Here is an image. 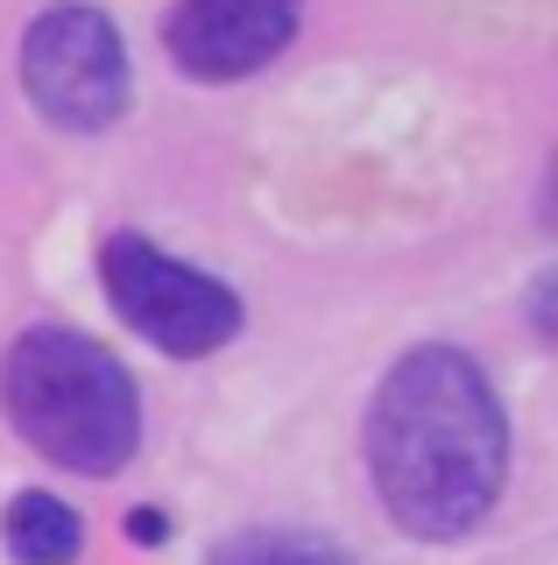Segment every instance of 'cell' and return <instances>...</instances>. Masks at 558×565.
Returning a JSON list of instances; mask_svg holds the SVG:
<instances>
[{"label":"cell","instance_id":"6","mask_svg":"<svg viewBox=\"0 0 558 565\" xmlns=\"http://www.w3.org/2000/svg\"><path fill=\"white\" fill-rule=\"evenodd\" d=\"M0 537H8V558L14 565H72L85 552V523L72 502H57V494L29 488L8 502V516H0Z\"/></svg>","mask_w":558,"mask_h":565},{"label":"cell","instance_id":"4","mask_svg":"<svg viewBox=\"0 0 558 565\" xmlns=\"http://www.w3.org/2000/svg\"><path fill=\"white\" fill-rule=\"evenodd\" d=\"M22 85L50 128L99 135L128 114V93H135L128 43H120V29L99 8L64 0V8L36 14L22 35Z\"/></svg>","mask_w":558,"mask_h":565},{"label":"cell","instance_id":"8","mask_svg":"<svg viewBox=\"0 0 558 565\" xmlns=\"http://www.w3.org/2000/svg\"><path fill=\"white\" fill-rule=\"evenodd\" d=\"M128 530H135V537H163V530H170V523H163V516H155V509H142V516H135Z\"/></svg>","mask_w":558,"mask_h":565},{"label":"cell","instance_id":"7","mask_svg":"<svg viewBox=\"0 0 558 565\" xmlns=\"http://www.w3.org/2000/svg\"><path fill=\"white\" fill-rule=\"evenodd\" d=\"M205 565H354V558L333 537H311V530H240Z\"/></svg>","mask_w":558,"mask_h":565},{"label":"cell","instance_id":"2","mask_svg":"<svg viewBox=\"0 0 558 565\" xmlns=\"http://www.w3.org/2000/svg\"><path fill=\"white\" fill-rule=\"evenodd\" d=\"M0 411L43 459L72 473H120L142 446V396L128 367L72 326H29L0 361Z\"/></svg>","mask_w":558,"mask_h":565},{"label":"cell","instance_id":"5","mask_svg":"<svg viewBox=\"0 0 558 565\" xmlns=\"http://www.w3.org/2000/svg\"><path fill=\"white\" fill-rule=\"evenodd\" d=\"M298 14L304 0H178V14L163 22V43L184 78L226 85L269 64L298 35Z\"/></svg>","mask_w":558,"mask_h":565},{"label":"cell","instance_id":"1","mask_svg":"<svg viewBox=\"0 0 558 565\" xmlns=\"http://www.w3.org/2000/svg\"><path fill=\"white\" fill-rule=\"evenodd\" d=\"M368 481L417 544L466 537L502 502L509 417L474 353L417 347L382 375L368 403Z\"/></svg>","mask_w":558,"mask_h":565},{"label":"cell","instance_id":"3","mask_svg":"<svg viewBox=\"0 0 558 565\" xmlns=\"http://www.w3.org/2000/svg\"><path fill=\"white\" fill-rule=\"evenodd\" d=\"M99 282H107V305L142 332L149 347L198 361V353L226 347L240 332V297L219 276L191 269V262L163 255L142 234H107L99 241Z\"/></svg>","mask_w":558,"mask_h":565}]
</instances>
